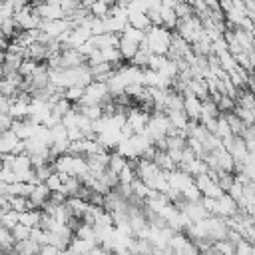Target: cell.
Returning <instances> with one entry per match:
<instances>
[{
    "instance_id": "1",
    "label": "cell",
    "mask_w": 255,
    "mask_h": 255,
    "mask_svg": "<svg viewBox=\"0 0 255 255\" xmlns=\"http://www.w3.org/2000/svg\"><path fill=\"white\" fill-rule=\"evenodd\" d=\"M171 34L167 28L163 26H151L145 32V46L149 48L151 54H159V56H167L169 52V44H171Z\"/></svg>"
},
{
    "instance_id": "2",
    "label": "cell",
    "mask_w": 255,
    "mask_h": 255,
    "mask_svg": "<svg viewBox=\"0 0 255 255\" xmlns=\"http://www.w3.org/2000/svg\"><path fill=\"white\" fill-rule=\"evenodd\" d=\"M110 90H108V84L106 82H90L86 88H84V96L80 100L82 106H102L110 100Z\"/></svg>"
},
{
    "instance_id": "3",
    "label": "cell",
    "mask_w": 255,
    "mask_h": 255,
    "mask_svg": "<svg viewBox=\"0 0 255 255\" xmlns=\"http://www.w3.org/2000/svg\"><path fill=\"white\" fill-rule=\"evenodd\" d=\"M175 34L179 36V38H183L189 46L193 44V42H197L199 40V36L203 34V24H201V20L197 18V16H191V18H187V20H179L177 22V26H175Z\"/></svg>"
},
{
    "instance_id": "4",
    "label": "cell",
    "mask_w": 255,
    "mask_h": 255,
    "mask_svg": "<svg viewBox=\"0 0 255 255\" xmlns=\"http://www.w3.org/2000/svg\"><path fill=\"white\" fill-rule=\"evenodd\" d=\"M167 129H169V120H167L165 112L149 114V120H147V126H145V133L151 137V141L167 137Z\"/></svg>"
},
{
    "instance_id": "5",
    "label": "cell",
    "mask_w": 255,
    "mask_h": 255,
    "mask_svg": "<svg viewBox=\"0 0 255 255\" xmlns=\"http://www.w3.org/2000/svg\"><path fill=\"white\" fill-rule=\"evenodd\" d=\"M8 153H14V155L24 153V141L18 139L16 133L10 129L0 131V155H8Z\"/></svg>"
},
{
    "instance_id": "6",
    "label": "cell",
    "mask_w": 255,
    "mask_h": 255,
    "mask_svg": "<svg viewBox=\"0 0 255 255\" xmlns=\"http://www.w3.org/2000/svg\"><path fill=\"white\" fill-rule=\"evenodd\" d=\"M161 173V169L151 161V159H137L135 161V175H137V179H141L145 185H149L157 175Z\"/></svg>"
},
{
    "instance_id": "7",
    "label": "cell",
    "mask_w": 255,
    "mask_h": 255,
    "mask_svg": "<svg viewBox=\"0 0 255 255\" xmlns=\"http://www.w3.org/2000/svg\"><path fill=\"white\" fill-rule=\"evenodd\" d=\"M147 120H149V112H145L143 108H131L126 114V122L131 126L133 133H143L145 126H147Z\"/></svg>"
},
{
    "instance_id": "8",
    "label": "cell",
    "mask_w": 255,
    "mask_h": 255,
    "mask_svg": "<svg viewBox=\"0 0 255 255\" xmlns=\"http://www.w3.org/2000/svg\"><path fill=\"white\" fill-rule=\"evenodd\" d=\"M36 128H38V124L32 122L30 118H26V120H14L12 126H10V131H14L16 137L24 141V139H30V137L34 135Z\"/></svg>"
},
{
    "instance_id": "9",
    "label": "cell",
    "mask_w": 255,
    "mask_h": 255,
    "mask_svg": "<svg viewBox=\"0 0 255 255\" xmlns=\"http://www.w3.org/2000/svg\"><path fill=\"white\" fill-rule=\"evenodd\" d=\"M237 211H239V205H237V201H235L231 195L223 193V195L217 199V213H215L217 217L229 219V217H233Z\"/></svg>"
},
{
    "instance_id": "10",
    "label": "cell",
    "mask_w": 255,
    "mask_h": 255,
    "mask_svg": "<svg viewBox=\"0 0 255 255\" xmlns=\"http://www.w3.org/2000/svg\"><path fill=\"white\" fill-rule=\"evenodd\" d=\"M183 112L189 118V122H199V114H201V100L195 98L193 94L185 92L183 94Z\"/></svg>"
},
{
    "instance_id": "11",
    "label": "cell",
    "mask_w": 255,
    "mask_h": 255,
    "mask_svg": "<svg viewBox=\"0 0 255 255\" xmlns=\"http://www.w3.org/2000/svg\"><path fill=\"white\" fill-rule=\"evenodd\" d=\"M94 247H96L94 241L80 239V237H72V241H70L68 247H66V253H68V255H88Z\"/></svg>"
},
{
    "instance_id": "12",
    "label": "cell",
    "mask_w": 255,
    "mask_h": 255,
    "mask_svg": "<svg viewBox=\"0 0 255 255\" xmlns=\"http://www.w3.org/2000/svg\"><path fill=\"white\" fill-rule=\"evenodd\" d=\"M66 207L72 213V217L82 219L84 213H86V209H88V201L82 199V197H78V195H72V197H66Z\"/></svg>"
},
{
    "instance_id": "13",
    "label": "cell",
    "mask_w": 255,
    "mask_h": 255,
    "mask_svg": "<svg viewBox=\"0 0 255 255\" xmlns=\"http://www.w3.org/2000/svg\"><path fill=\"white\" fill-rule=\"evenodd\" d=\"M40 221H42V209H26L22 213H18V223L34 229V227H40Z\"/></svg>"
},
{
    "instance_id": "14",
    "label": "cell",
    "mask_w": 255,
    "mask_h": 255,
    "mask_svg": "<svg viewBox=\"0 0 255 255\" xmlns=\"http://www.w3.org/2000/svg\"><path fill=\"white\" fill-rule=\"evenodd\" d=\"M128 24L135 30H141V32H147L151 28V22L147 18V14L143 12H133V14H128Z\"/></svg>"
},
{
    "instance_id": "15",
    "label": "cell",
    "mask_w": 255,
    "mask_h": 255,
    "mask_svg": "<svg viewBox=\"0 0 255 255\" xmlns=\"http://www.w3.org/2000/svg\"><path fill=\"white\" fill-rule=\"evenodd\" d=\"M40 247L36 241L32 239H24V241H18L14 243V255H38L40 253Z\"/></svg>"
},
{
    "instance_id": "16",
    "label": "cell",
    "mask_w": 255,
    "mask_h": 255,
    "mask_svg": "<svg viewBox=\"0 0 255 255\" xmlns=\"http://www.w3.org/2000/svg\"><path fill=\"white\" fill-rule=\"evenodd\" d=\"M225 116V120H227V124H229V129H231V133L233 135H239V137H243V133L247 131V126L233 114V112H227V114H223Z\"/></svg>"
},
{
    "instance_id": "17",
    "label": "cell",
    "mask_w": 255,
    "mask_h": 255,
    "mask_svg": "<svg viewBox=\"0 0 255 255\" xmlns=\"http://www.w3.org/2000/svg\"><path fill=\"white\" fill-rule=\"evenodd\" d=\"M118 50H120V54H122V60L131 62V58H133V56H135V52H137V44H133V42H128V40L120 38Z\"/></svg>"
},
{
    "instance_id": "18",
    "label": "cell",
    "mask_w": 255,
    "mask_h": 255,
    "mask_svg": "<svg viewBox=\"0 0 255 255\" xmlns=\"http://www.w3.org/2000/svg\"><path fill=\"white\" fill-rule=\"evenodd\" d=\"M235 106L245 108V110H255V94L251 90H243L241 94H237Z\"/></svg>"
},
{
    "instance_id": "19",
    "label": "cell",
    "mask_w": 255,
    "mask_h": 255,
    "mask_svg": "<svg viewBox=\"0 0 255 255\" xmlns=\"http://www.w3.org/2000/svg\"><path fill=\"white\" fill-rule=\"evenodd\" d=\"M120 38H124V40H128V42H133V44H141L143 40H145V32H141V30H135V28H131L129 24L126 26V30L120 34Z\"/></svg>"
},
{
    "instance_id": "20",
    "label": "cell",
    "mask_w": 255,
    "mask_h": 255,
    "mask_svg": "<svg viewBox=\"0 0 255 255\" xmlns=\"http://www.w3.org/2000/svg\"><path fill=\"white\" fill-rule=\"evenodd\" d=\"M219 116V110L215 106V102L211 98L207 100H201V114H199V122L201 120H207V118H217Z\"/></svg>"
},
{
    "instance_id": "21",
    "label": "cell",
    "mask_w": 255,
    "mask_h": 255,
    "mask_svg": "<svg viewBox=\"0 0 255 255\" xmlns=\"http://www.w3.org/2000/svg\"><path fill=\"white\" fill-rule=\"evenodd\" d=\"M137 175H135V165L131 163V161H128L126 165H124V169L118 173V181L122 183V185H131V181L135 179Z\"/></svg>"
},
{
    "instance_id": "22",
    "label": "cell",
    "mask_w": 255,
    "mask_h": 255,
    "mask_svg": "<svg viewBox=\"0 0 255 255\" xmlns=\"http://www.w3.org/2000/svg\"><path fill=\"white\" fill-rule=\"evenodd\" d=\"M66 177H68L66 173H58V171H54V173L44 181V185L48 187L50 193H54V191H62V185H64V179H66Z\"/></svg>"
},
{
    "instance_id": "23",
    "label": "cell",
    "mask_w": 255,
    "mask_h": 255,
    "mask_svg": "<svg viewBox=\"0 0 255 255\" xmlns=\"http://www.w3.org/2000/svg\"><path fill=\"white\" fill-rule=\"evenodd\" d=\"M215 135H217L221 141H225V139L233 137V133H231V129H229V124H227V120H225V116H223V114H219V116H217V129H215Z\"/></svg>"
},
{
    "instance_id": "24",
    "label": "cell",
    "mask_w": 255,
    "mask_h": 255,
    "mask_svg": "<svg viewBox=\"0 0 255 255\" xmlns=\"http://www.w3.org/2000/svg\"><path fill=\"white\" fill-rule=\"evenodd\" d=\"M126 163H128V159H126V157H122L120 153H116V151H114V153H110V159H108V169H110V171H114V173L118 175V173L124 169V165H126Z\"/></svg>"
},
{
    "instance_id": "25",
    "label": "cell",
    "mask_w": 255,
    "mask_h": 255,
    "mask_svg": "<svg viewBox=\"0 0 255 255\" xmlns=\"http://www.w3.org/2000/svg\"><path fill=\"white\" fill-rule=\"evenodd\" d=\"M82 96H84V86H70V88L64 90V98L70 104H80Z\"/></svg>"
},
{
    "instance_id": "26",
    "label": "cell",
    "mask_w": 255,
    "mask_h": 255,
    "mask_svg": "<svg viewBox=\"0 0 255 255\" xmlns=\"http://www.w3.org/2000/svg\"><path fill=\"white\" fill-rule=\"evenodd\" d=\"M110 4H106L104 0H96L92 6H90V14L94 16V18H106L108 14H110Z\"/></svg>"
},
{
    "instance_id": "27",
    "label": "cell",
    "mask_w": 255,
    "mask_h": 255,
    "mask_svg": "<svg viewBox=\"0 0 255 255\" xmlns=\"http://www.w3.org/2000/svg\"><path fill=\"white\" fill-rule=\"evenodd\" d=\"M50 133H52V143H62V141H70L68 139V129L60 124H56L54 128H50Z\"/></svg>"
},
{
    "instance_id": "28",
    "label": "cell",
    "mask_w": 255,
    "mask_h": 255,
    "mask_svg": "<svg viewBox=\"0 0 255 255\" xmlns=\"http://www.w3.org/2000/svg\"><path fill=\"white\" fill-rule=\"evenodd\" d=\"M10 235H12L14 243L24 241V239H30V227H26V225H22V223H16V225L10 229Z\"/></svg>"
},
{
    "instance_id": "29",
    "label": "cell",
    "mask_w": 255,
    "mask_h": 255,
    "mask_svg": "<svg viewBox=\"0 0 255 255\" xmlns=\"http://www.w3.org/2000/svg\"><path fill=\"white\" fill-rule=\"evenodd\" d=\"M213 249H215L219 255H235V243H231V241H227V239L213 241Z\"/></svg>"
},
{
    "instance_id": "30",
    "label": "cell",
    "mask_w": 255,
    "mask_h": 255,
    "mask_svg": "<svg viewBox=\"0 0 255 255\" xmlns=\"http://www.w3.org/2000/svg\"><path fill=\"white\" fill-rule=\"evenodd\" d=\"M38 64H40V62H36V60L24 58V60H22V64H20V68H18V74H20L22 78H28V76H32V74L36 72Z\"/></svg>"
},
{
    "instance_id": "31",
    "label": "cell",
    "mask_w": 255,
    "mask_h": 255,
    "mask_svg": "<svg viewBox=\"0 0 255 255\" xmlns=\"http://www.w3.org/2000/svg\"><path fill=\"white\" fill-rule=\"evenodd\" d=\"M0 223H2L6 229H12V227L18 223V211H14V209L4 211V213L0 215Z\"/></svg>"
},
{
    "instance_id": "32",
    "label": "cell",
    "mask_w": 255,
    "mask_h": 255,
    "mask_svg": "<svg viewBox=\"0 0 255 255\" xmlns=\"http://www.w3.org/2000/svg\"><path fill=\"white\" fill-rule=\"evenodd\" d=\"M235 255H255V245L247 239H241L235 243Z\"/></svg>"
},
{
    "instance_id": "33",
    "label": "cell",
    "mask_w": 255,
    "mask_h": 255,
    "mask_svg": "<svg viewBox=\"0 0 255 255\" xmlns=\"http://www.w3.org/2000/svg\"><path fill=\"white\" fill-rule=\"evenodd\" d=\"M167 62V56H159V54H151L149 56V62H147V68L153 70V72H159L163 68V64Z\"/></svg>"
},
{
    "instance_id": "34",
    "label": "cell",
    "mask_w": 255,
    "mask_h": 255,
    "mask_svg": "<svg viewBox=\"0 0 255 255\" xmlns=\"http://www.w3.org/2000/svg\"><path fill=\"white\" fill-rule=\"evenodd\" d=\"M227 195H231L235 201H239V199H241V195H243V183H239V181H235V179H233L231 187L227 189Z\"/></svg>"
},
{
    "instance_id": "35",
    "label": "cell",
    "mask_w": 255,
    "mask_h": 255,
    "mask_svg": "<svg viewBox=\"0 0 255 255\" xmlns=\"http://www.w3.org/2000/svg\"><path fill=\"white\" fill-rule=\"evenodd\" d=\"M68 129V139L70 141H80V139H84V133L78 129V128H66Z\"/></svg>"
},
{
    "instance_id": "36",
    "label": "cell",
    "mask_w": 255,
    "mask_h": 255,
    "mask_svg": "<svg viewBox=\"0 0 255 255\" xmlns=\"http://www.w3.org/2000/svg\"><path fill=\"white\" fill-rule=\"evenodd\" d=\"M12 118H10V114H0V131H6V129H10V126H12Z\"/></svg>"
},
{
    "instance_id": "37",
    "label": "cell",
    "mask_w": 255,
    "mask_h": 255,
    "mask_svg": "<svg viewBox=\"0 0 255 255\" xmlns=\"http://www.w3.org/2000/svg\"><path fill=\"white\" fill-rule=\"evenodd\" d=\"M8 108H10V98L0 94V114H8Z\"/></svg>"
},
{
    "instance_id": "38",
    "label": "cell",
    "mask_w": 255,
    "mask_h": 255,
    "mask_svg": "<svg viewBox=\"0 0 255 255\" xmlns=\"http://www.w3.org/2000/svg\"><path fill=\"white\" fill-rule=\"evenodd\" d=\"M151 255H167V253H165V251H161V249H153V251H151Z\"/></svg>"
},
{
    "instance_id": "39",
    "label": "cell",
    "mask_w": 255,
    "mask_h": 255,
    "mask_svg": "<svg viewBox=\"0 0 255 255\" xmlns=\"http://www.w3.org/2000/svg\"><path fill=\"white\" fill-rule=\"evenodd\" d=\"M253 217H255V213H253Z\"/></svg>"
}]
</instances>
